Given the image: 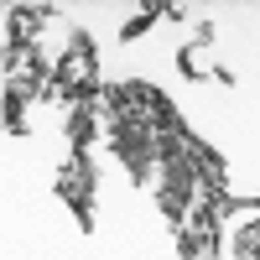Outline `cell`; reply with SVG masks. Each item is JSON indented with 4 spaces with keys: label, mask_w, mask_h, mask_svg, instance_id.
Returning a JSON list of instances; mask_svg holds the SVG:
<instances>
[{
    "label": "cell",
    "mask_w": 260,
    "mask_h": 260,
    "mask_svg": "<svg viewBox=\"0 0 260 260\" xmlns=\"http://www.w3.org/2000/svg\"><path fill=\"white\" fill-rule=\"evenodd\" d=\"M182 62H187V73H192V78H208V73H219V47L203 37V42H192V47L182 52Z\"/></svg>",
    "instance_id": "obj_2"
},
{
    "label": "cell",
    "mask_w": 260,
    "mask_h": 260,
    "mask_svg": "<svg viewBox=\"0 0 260 260\" xmlns=\"http://www.w3.org/2000/svg\"><path fill=\"white\" fill-rule=\"evenodd\" d=\"M219 260H260V208L245 203L224 219L219 234Z\"/></svg>",
    "instance_id": "obj_1"
}]
</instances>
